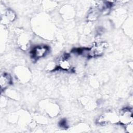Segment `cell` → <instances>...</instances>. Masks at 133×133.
<instances>
[{
    "mask_svg": "<svg viewBox=\"0 0 133 133\" xmlns=\"http://www.w3.org/2000/svg\"><path fill=\"white\" fill-rule=\"evenodd\" d=\"M34 31L43 38L49 39L53 38L55 26L47 17L42 14L37 16L32 21Z\"/></svg>",
    "mask_w": 133,
    "mask_h": 133,
    "instance_id": "obj_1",
    "label": "cell"
},
{
    "mask_svg": "<svg viewBox=\"0 0 133 133\" xmlns=\"http://www.w3.org/2000/svg\"><path fill=\"white\" fill-rule=\"evenodd\" d=\"M39 105L42 111L50 117H56L60 113L59 105L51 100H43L40 102Z\"/></svg>",
    "mask_w": 133,
    "mask_h": 133,
    "instance_id": "obj_2",
    "label": "cell"
},
{
    "mask_svg": "<svg viewBox=\"0 0 133 133\" xmlns=\"http://www.w3.org/2000/svg\"><path fill=\"white\" fill-rule=\"evenodd\" d=\"M14 74L17 80L22 84L28 83L31 77L30 70L27 67L23 65L16 66L14 69Z\"/></svg>",
    "mask_w": 133,
    "mask_h": 133,
    "instance_id": "obj_3",
    "label": "cell"
},
{
    "mask_svg": "<svg viewBox=\"0 0 133 133\" xmlns=\"http://www.w3.org/2000/svg\"><path fill=\"white\" fill-rule=\"evenodd\" d=\"M97 123L100 125L108 124H116L119 122L118 115L112 111H108L103 113L98 118Z\"/></svg>",
    "mask_w": 133,
    "mask_h": 133,
    "instance_id": "obj_4",
    "label": "cell"
},
{
    "mask_svg": "<svg viewBox=\"0 0 133 133\" xmlns=\"http://www.w3.org/2000/svg\"><path fill=\"white\" fill-rule=\"evenodd\" d=\"M30 35L24 30H19L17 33L16 42L20 48L23 50H26L30 42Z\"/></svg>",
    "mask_w": 133,
    "mask_h": 133,
    "instance_id": "obj_5",
    "label": "cell"
},
{
    "mask_svg": "<svg viewBox=\"0 0 133 133\" xmlns=\"http://www.w3.org/2000/svg\"><path fill=\"white\" fill-rule=\"evenodd\" d=\"M107 47V44L104 42H99L88 49V57H97L102 55Z\"/></svg>",
    "mask_w": 133,
    "mask_h": 133,
    "instance_id": "obj_6",
    "label": "cell"
},
{
    "mask_svg": "<svg viewBox=\"0 0 133 133\" xmlns=\"http://www.w3.org/2000/svg\"><path fill=\"white\" fill-rule=\"evenodd\" d=\"M49 48L45 45H38L33 47L31 51L32 58L35 60H38L44 58L48 53Z\"/></svg>",
    "mask_w": 133,
    "mask_h": 133,
    "instance_id": "obj_7",
    "label": "cell"
},
{
    "mask_svg": "<svg viewBox=\"0 0 133 133\" xmlns=\"http://www.w3.org/2000/svg\"><path fill=\"white\" fill-rule=\"evenodd\" d=\"M119 123L125 126L129 123L132 122V111L131 108H125L122 109L118 114Z\"/></svg>",
    "mask_w": 133,
    "mask_h": 133,
    "instance_id": "obj_8",
    "label": "cell"
},
{
    "mask_svg": "<svg viewBox=\"0 0 133 133\" xmlns=\"http://www.w3.org/2000/svg\"><path fill=\"white\" fill-rule=\"evenodd\" d=\"M16 17L17 15L14 11L10 9H6L1 17L2 23L4 25L9 24L16 20Z\"/></svg>",
    "mask_w": 133,
    "mask_h": 133,
    "instance_id": "obj_9",
    "label": "cell"
},
{
    "mask_svg": "<svg viewBox=\"0 0 133 133\" xmlns=\"http://www.w3.org/2000/svg\"><path fill=\"white\" fill-rule=\"evenodd\" d=\"M57 66L62 71H68L72 68V62L68 55L61 56L58 61Z\"/></svg>",
    "mask_w": 133,
    "mask_h": 133,
    "instance_id": "obj_10",
    "label": "cell"
},
{
    "mask_svg": "<svg viewBox=\"0 0 133 133\" xmlns=\"http://www.w3.org/2000/svg\"><path fill=\"white\" fill-rule=\"evenodd\" d=\"M60 13L63 18L65 19H71L75 15V10L72 6L65 5L61 8Z\"/></svg>",
    "mask_w": 133,
    "mask_h": 133,
    "instance_id": "obj_11",
    "label": "cell"
},
{
    "mask_svg": "<svg viewBox=\"0 0 133 133\" xmlns=\"http://www.w3.org/2000/svg\"><path fill=\"white\" fill-rule=\"evenodd\" d=\"M12 79L10 74L7 73H3L1 75L0 77V85L1 90L5 91L12 84Z\"/></svg>",
    "mask_w": 133,
    "mask_h": 133,
    "instance_id": "obj_12",
    "label": "cell"
},
{
    "mask_svg": "<svg viewBox=\"0 0 133 133\" xmlns=\"http://www.w3.org/2000/svg\"><path fill=\"white\" fill-rule=\"evenodd\" d=\"M124 31L126 34L129 36H132V18H130L126 20L123 24Z\"/></svg>",
    "mask_w": 133,
    "mask_h": 133,
    "instance_id": "obj_13",
    "label": "cell"
},
{
    "mask_svg": "<svg viewBox=\"0 0 133 133\" xmlns=\"http://www.w3.org/2000/svg\"><path fill=\"white\" fill-rule=\"evenodd\" d=\"M5 94L6 96L11 98V99L15 100H18L20 98V95L18 94L17 91L13 90V89H7L5 90Z\"/></svg>",
    "mask_w": 133,
    "mask_h": 133,
    "instance_id": "obj_14",
    "label": "cell"
},
{
    "mask_svg": "<svg viewBox=\"0 0 133 133\" xmlns=\"http://www.w3.org/2000/svg\"><path fill=\"white\" fill-rule=\"evenodd\" d=\"M124 126V129L125 131L128 133H132L133 132V122H131L128 124L125 125Z\"/></svg>",
    "mask_w": 133,
    "mask_h": 133,
    "instance_id": "obj_15",
    "label": "cell"
},
{
    "mask_svg": "<svg viewBox=\"0 0 133 133\" xmlns=\"http://www.w3.org/2000/svg\"><path fill=\"white\" fill-rule=\"evenodd\" d=\"M56 68V63H54V62H50L46 66V69L48 70V71H53Z\"/></svg>",
    "mask_w": 133,
    "mask_h": 133,
    "instance_id": "obj_16",
    "label": "cell"
},
{
    "mask_svg": "<svg viewBox=\"0 0 133 133\" xmlns=\"http://www.w3.org/2000/svg\"><path fill=\"white\" fill-rule=\"evenodd\" d=\"M54 4H50V9H51V7H52V6H54V5H53ZM45 6V8H46V7H48V9H50L49 8V5H46V4H45L44 5Z\"/></svg>",
    "mask_w": 133,
    "mask_h": 133,
    "instance_id": "obj_17",
    "label": "cell"
}]
</instances>
